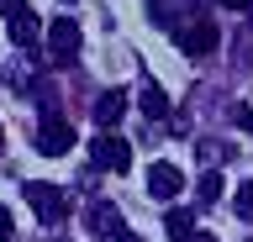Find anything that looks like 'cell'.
<instances>
[{"label": "cell", "mask_w": 253, "mask_h": 242, "mask_svg": "<svg viewBox=\"0 0 253 242\" xmlns=\"http://www.w3.org/2000/svg\"><path fill=\"white\" fill-rule=\"evenodd\" d=\"M0 153H5V127H0Z\"/></svg>", "instance_id": "19"}, {"label": "cell", "mask_w": 253, "mask_h": 242, "mask_svg": "<svg viewBox=\"0 0 253 242\" xmlns=\"http://www.w3.org/2000/svg\"><path fill=\"white\" fill-rule=\"evenodd\" d=\"M169 27H174V42H179L190 58H201V53H211V48H216V27H211V21H190V27L169 21Z\"/></svg>", "instance_id": "4"}, {"label": "cell", "mask_w": 253, "mask_h": 242, "mask_svg": "<svg viewBox=\"0 0 253 242\" xmlns=\"http://www.w3.org/2000/svg\"><path fill=\"white\" fill-rule=\"evenodd\" d=\"M232 121H237V127H248V132H253V105H232Z\"/></svg>", "instance_id": "14"}, {"label": "cell", "mask_w": 253, "mask_h": 242, "mask_svg": "<svg viewBox=\"0 0 253 242\" xmlns=\"http://www.w3.org/2000/svg\"><path fill=\"white\" fill-rule=\"evenodd\" d=\"M106 242H142L137 232H126V226H116V232H106Z\"/></svg>", "instance_id": "15"}, {"label": "cell", "mask_w": 253, "mask_h": 242, "mask_svg": "<svg viewBox=\"0 0 253 242\" xmlns=\"http://www.w3.org/2000/svg\"><path fill=\"white\" fill-rule=\"evenodd\" d=\"M11 37H16V48H32V42H37V16H32L27 5L11 11Z\"/></svg>", "instance_id": "8"}, {"label": "cell", "mask_w": 253, "mask_h": 242, "mask_svg": "<svg viewBox=\"0 0 253 242\" xmlns=\"http://www.w3.org/2000/svg\"><path fill=\"white\" fill-rule=\"evenodd\" d=\"M201 200H206V206H211V200H221V174H211V169L201 174Z\"/></svg>", "instance_id": "13"}, {"label": "cell", "mask_w": 253, "mask_h": 242, "mask_svg": "<svg viewBox=\"0 0 253 242\" xmlns=\"http://www.w3.org/2000/svg\"><path fill=\"white\" fill-rule=\"evenodd\" d=\"M90 158H95V169H111V174H126L132 169V147L122 142V137H111V132H100L90 142Z\"/></svg>", "instance_id": "3"}, {"label": "cell", "mask_w": 253, "mask_h": 242, "mask_svg": "<svg viewBox=\"0 0 253 242\" xmlns=\"http://www.w3.org/2000/svg\"><path fill=\"white\" fill-rule=\"evenodd\" d=\"M142 116H169V95H164V90H158V84H142Z\"/></svg>", "instance_id": "9"}, {"label": "cell", "mask_w": 253, "mask_h": 242, "mask_svg": "<svg viewBox=\"0 0 253 242\" xmlns=\"http://www.w3.org/2000/svg\"><path fill=\"white\" fill-rule=\"evenodd\" d=\"M47 48H53L58 64H69V58L79 53V21H74V16H58L53 27H47Z\"/></svg>", "instance_id": "5"}, {"label": "cell", "mask_w": 253, "mask_h": 242, "mask_svg": "<svg viewBox=\"0 0 253 242\" xmlns=\"http://www.w3.org/2000/svg\"><path fill=\"white\" fill-rule=\"evenodd\" d=\"M185 242H216V237H211V232H190Z\"/></svg>", "instance_id": "17"}, {"label": "cell", "mask_w": 253, "mask_h": 242, "mask_svg": "<svg viewBox=\"0 0 253 242\" xmlns=\"http://www.w3.org/2000/svg\"><path fill=\"white\" fill-rule=\"evenodd\" d=\"M11 237V216H5V210H0V242Z\"/></svg>", "instance_id": "16"}, {"label": "cell", "mask_w": 253, "mask_h": 242, "mask_svg": "<svg viewBox=\"0 0 253 242\" xmlns=\"http://www.w3.org/2000/svg\"><path fill=\"white\" fill-rule=\"evenodd\" d=\"M90 226L100 232V237H106V232H116V226H122V216H116V206H95V210H90Z\"/></svg>", "instance_id": "11"}, {"label": "cell", "mask_w": 253, "mask_h": 242, "mask_svg": "<svg viewBox=\"0 0 253 242\" xmlns=\"http://www.w3.org/2000/svg\"><path fill=\"white\" fill-rule=\"evenodd\" d=\"M16 5H21V0H0V16H11V11H16Z\"/></svg>", "instance_id": "18"}, {"label": "cell", "mask_w": 253, "mask_h": 242, "mask_svg": "<svg viewBox=\"0 0 253 242\" xmlns=\"http://www.w3.org/2000/svg\"><path fill=\"white\" fill-rule=\"evenodd\" d=\"M32 142H37V153H42V158H63V153L74 147V127H69V121H58V116H47L42 127L32 132Z\"/></svg>", "instance_id": "2"}, {"label": "cell", "mask_w": 253, "mask_h": 242, "mask_svg": "<svg viewBox=\"0 0 253 242\" xmlns=\"http://www.w3.org/2000/svg\"><path fill=\"white\" fill-rule=\"evenodd\" d=\"M179 190H185V174H179L174 163H153V169H148V195H153V200H174Z\"/></svg>", "instance_id": "6"}, {"label": "cell", "mask_w": 253, "mask_h": 242, "mask_svg": "<svg viewBox=\"0 0 253 242\" xmlns=\"http://www.w3.org/2000/svg\"><path fill=\"white\" fill-rule=\"evenodd\" d=\"M232 206H237V216H243V221H253V179L232 195Z\"/></svg>", "instance_id": "12"}, {"label": "cell", "mask_w": 253, "mask_h": 242, "mask_svg": "<svg viewBox=\"0 0 253 242\" xmlns=\"http://www.w3.org/2000/svg\"><path fill=\"white\" fill-rule=\"evenodd\" d=\"M21 195H27V206L37 210V221H47V226H58L63 216H69V206H63V195L53 190V184H42V179H32V184H27Z\"/></svg>", "instance_id": "1"}, {"label": "cell", "mask_w": 253, "mask_h": 242, "mask_svg": "<svg viewBox=\"0 0 253 242\" xmlns=\"http://www.w3.org/2000/svg\"><path fill=\"white\" fill-rule=\"evenodd\" d=\"M69 5H74V0H69Z\"/></svg>", "instance_id": "20"}, {"label": "cell", "mask_w": 253, "mask_h": 242, "mask_svg": "<svg viewBox=\"0 0 253 242\" xmlns=\"http://www.w3.org/2000/svg\"><path fill=\"white\" fill-rule=\"evenodd\" d=\"M122 111H126V100H122V90H106V95L95 100V121H100V127H116V121H122Z\"/></svg>", "instance_id": "7"}, {"label": "cell", "mask_w": 253, "mask_h": 242, "mask_svg": "<svg viewBox=\"0 0 253 242\" xmlns=\"http://www.w3.org/2000/svg\"><path fill=\"white\" fill-rule=\"evenodd\" d=\"M164 226H169V237H179V242H185V237H190V232H195V216H190V210H185V206H174V210H169V216H164Z\"/></svg>", "instance_id": "10"}]
</instances>
